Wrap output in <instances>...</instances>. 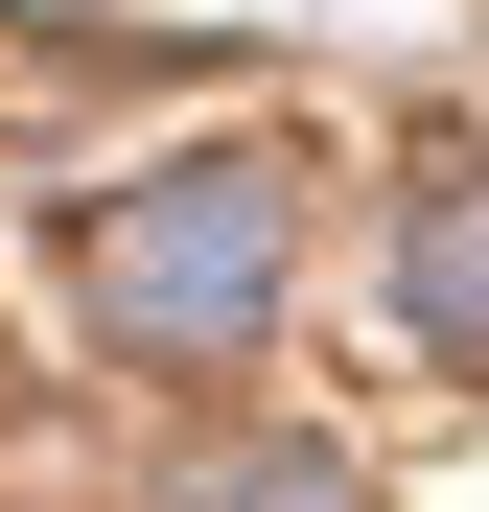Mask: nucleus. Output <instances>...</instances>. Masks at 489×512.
<instances>
[{"mask_svg": "<svg viewBox=\"0 0 489 512\" xmlns=\"http://www.w3.org/2000/svg\"><path fill=\"white\" fill-rule=\"evenodd\" d=\"M280 233H303V187H280V163H163V187L117 210V256H94V280H117V326H140L163 373H210V350H257Z\"/></svg>", "mask_w": 489, "mask_h": 512, "instance_id": "nucleus-1", "label": "nucleus"}, {"mask_svg": "<svg viewBox=\"0 0 489 512\" xmlns=\"http://www.w3.org/2000/svg\"><path fill=\"white\" fill-rule=\"evenodd\" d=\"M396 280H420V326H443V350H489V187H443V210H420V256H396Z\"/></svg>", "mask_w": 489, "mask_h": 512, "instance_id": "nucleus-2", "label": "nucleus"}, {"mask_svg": "<svg viewBox=\"0 0 489 512\" xmlns=\"http://www.w3.org/2000/svg\"><path fill=\"white\" fill-rule=\"evenodd\" d=\"M187 512H350V466H326V443H257V466H210Z\"/></svg>", "mask_w": 489, "mask_h": 512, "instance_id": "nucleus-3", "label": "nucleus"}]
</instances>
